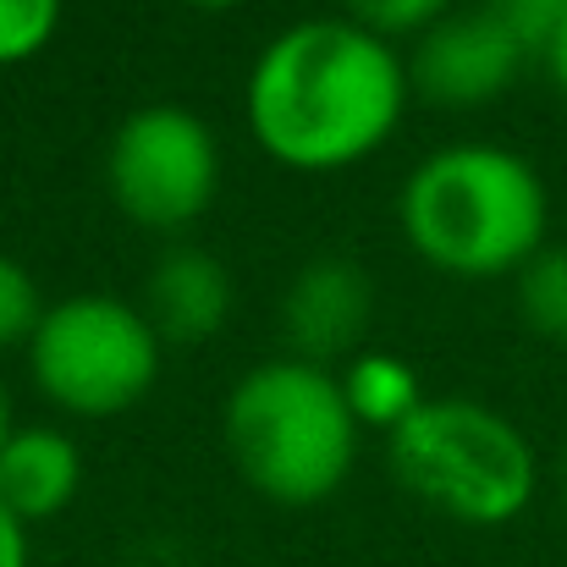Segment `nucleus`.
<instances>
[{"mask_svg":"<svg viewBox=\"0 0 567 567\" xmlns=\"http://www.w3.org/2000/svg\"><path fill=\"white\" fill-rule=\"evenodd\" d=\"M408 100V55L337 11L265 39L243 83V122L276 166L331 177L375 161L396 138Z\"/></svg>","mask_w":567,"mask_h":567,"instance_id":"obj_1","label":"nucleus"},{"mask_svg":"<svg viewBox=\"0 0 567 567\" xmlns=\"http://www.w3.org/2000/svg\"><path fill=\"white\" fill-rule=\"evenodd\" d=\"M177 6L204 11V17H220V11H243V6H254V0H177Z\"/></svg>","mask_w":567,"mask_h":567,"instance_id":"obj_20","label":"nucleus"},{"mask_svg":"<svg viewBox=\"0 0 567 567\" xmlns=\"http://www.w3.org/2000/svg\"><path fill=\"white\" fill-rule=\"evenodd\" d=\"M557 507H563V524H567V446L557 457Z\"/></svg>","mask_w":567,"mask_h":567,"instance_id":"obj_21","label":"nucleus"},{"mask_svg":"<svg viewBox=\"0 0 567 567\" xmlns=\"http://www.w3.org/2000/svg\"><path fill=\"white\" fill-rule=\"evenodd\" d=\"M535 61L546 66V78H551V89H557V94H563V100H567V17H563V22H557V33H551V39H546V44L535 50Z\"/></svg>","mask_w":567,"mask_h":567,"instance_id":"obj_18","label":"nucleus"},{"mask_svg":"<svg viewBox=\"0 0 567 567\" xmlns=\"http://www.w3.org/2000/svg\"><path fill=\"white\" fill-rule=\"evenodd\" d=\"M83 491V452L61 424H17L0 446V502L33 529L61 518Z\"/></svg>","mask_w":567,"mask_h":567,"instance_id":"obj_10","label":"nucleus"},{"mask_svg":"<svg viewBox=\"0 0 567 567\" xmlns=\"http://www.w3.org/2000/svg\"><path fill=\"white\" fill-rule=\"evenodd\" d=\"M66 0H0V66H28L61 33Z\"/></svg>","mask_w":567,"mask_h":567,"instance_id":"obj_13","label":"nucleus"},{"mask_svg":"<svg viewBox=\"0 0 567 567\" xmlns=\"http://www.w3.org/2000/svg\"><path fill=\"white\" fill-rule=\"evenodd\" d=\"M17 435V402H11V385H6V375H0V446Z\"/></svg>","mask_w":567,"mask_h":567,"instance_id":"obj_19","label":"nucleus"},{"mask_svg":"<svg viewBox=\"0 0 567 567\" xmlns=\"http://www.w3.org/2000/svg\"><path fill=\"white\" fill-rule=\"evenodd\" d=\"M0 567H28V524L0 502Z\"/></svg>","mask_w":567,"mask_h":567,"instance_id":"obj_17","label":"nucleus"},{"mask_svg":"<svg viewBox=\"0 0 567 567\" xmlns=\"http://www.w3.org/2000/svg\"><path fill=\"white\" fill-rule=\"evenodd\" d=\"M491 11L529 44V55L557 33V22L567 17V0H491Z\"/></svg>","mask_w":567,"mask_h":567,"instance_id":"obj_16","label":"nucleus"},{"mask_svg":"<svg viewBox=\"0 0 567 567\" xmlns=\"http://www.w3.org/2000/svg\"><path fill=\"white\" fill-rule=\"evenodd\" d=\"M342 17H353L359 28L396 44V39H419L441 17H452V0H342Z\"/></svg>","mask_w":567,"mask_h":567,"instance_id":"obj_15","label":"nucleus"},{"mask_svg":"<svg viewBox=\"0 0 567 567\" xmlns=\"http://www.w3.org/2000/svg\"><path fill=\"white\" fill-rule=\"evenodd\" d=\"M144 315L161 331V342H183V348L209 342L231 315V270L209 248L172 243L150 270Z\"/></svg>","mask_w":567,"mask_h":567,"instance_id":"obj_9","label":"nucleus"},{"mask_svg":"<svg viewBox=\"0 0 567 567\" xmlns=\"http://www.w3.org/2000/svg\"><path fill=\"white\" fill-rule=\"evenodd\" d=\"M396 226L430 270L452 281H496L518 276L551 243V193L507 144H446L408 172Z\"/></svg>","mask_w":567,"mask_h":567,"instance_id":"obj_2","label":"nucleus"},{"mask_svg":"<svg viewBox=\"0 0 567 567\" xmlns=\"http://www.w3.org/2000/svg\"><path fill=\"white\" fill-rule=\"evenodd\" d=\"M385 463L419 507L468 529L524 518L540 491L535 441L480 396H424L385 435Z\"/></svg>","mask_w":567,"mask_h":567,"instance_id":"obj_4","label":"nucleus"},{"mask_svg":"<svg viewBox=\"0 0 567 567\" xmlns=\"http://www.w3.org/2000/svg\"><path fill=\"white\" fill-rule=\"evenodd\" d=\"M524 61H529V44L491 6H480V11H452L430 33L413 39L408 83L430 105L474 111V105H491L496 94H507L518 83Z\"/></svg>","mask_w":567,"mask_h":567,"instance_id":"obj_7","label":"nucleus"},{"mask_svg":"<svg viewBox=\"0 0 567 567\" xmlns=\"http://www.w3.org/2000/svg\"><path fill=\"white\" fill-rule=\"evenodd\" d=\"M220 441L243 485L270 507H320L359 463V419L337 370L292 353L254 364L226 391Z\"/></svg>","mask_w":567,"mask_h":567,"instance_id":"obj_3","label":"nucleus"},{"mask_svg":"<svg viewBox=\"0 0 567 567\" xmlns=\"http://www.w3.org/2000/svg\"><path fill=\"white\" fill-rule=\"evenodd\" d=\"M22 353L33 391L50 408H61L66 419L105 424L133 413L155 391L166 342L150 326L144 303H127L116 292H72L44 309Z\"/></svg>","mask_w":567,"mask_h":567,"instance_id":"obj_5","label":"nucleus"},{"mask_svg":"<svg viewBox=\"0 0 567 567\" xmlns=\"http://www.w3.org/2000/svg\"><path fill=\"white\" fill-rule=\"evenodd\" d=\"M337 380H342V396H348L359 430H380V435H391V430L424 402V385L413 375V364L396 359V353H380V348L353 353V359L337 370Z\"/></svg>","mask_w":567,"mask_h":567,"instance_id":"obj_11","label":"nucleus"},{"mask_svg":"<svg viewBox=\"0 0 567 567\" xmlns=\"http://www.w3.org/2000/svg\"><path fill=\"white\" fill-rule=\"evenodd\" d=\"M370 315H375L370 270L348 254H320L287 287V303H281L287 348H292V359H309L320 370H342L353 353H364Z\"/></svg>","mask_w":567,"mask_h":567,"instance_id":"obj_8","label":"nucleus"},{"mask_svg":"<svg viewBox=\"0 0 567 567\" xmlns=\"http://www.w3.org/2000/svg\"><path fill=\"white\" fill-rule=\"evenodd\" d=\"M44 292L33 281V270L11 254H0V353L6 348H28L39 320H44Z\"/></svg>","mask_w":567,"mask_h":567,"instance_id":"obj_14","label":"nucleus"},{"mask_svg":"<svg viewBox=\"0 0 567 567\" xmlns=\"http://www.w3.org/2000/svg\"><path fill=\"white\" fill-rule=\"evenodd\" d=\"M105 188L122 220L155 237H177L220 193V138L188 105H138L105 144Z\"/></svg>","mask_w":567,"mask_h":567,"instance_id":"obj_6","label":"nucleus"},{"mask_svg":"<svg viewBox=\"0 0 567 567\" xmlns=\"http://www.w3.org/2000/svg\"><path fill=\"white\" fill-rule=\"evenodd\" d=\"M513 287H518V315H524V326H529L540 342L567 348V248L563 243H546V248L513 276Z\"/></svg>","mask_w":567,"mask_h":567,"instance_id":"obj_12","label":"nucleus"}]
</instances>
